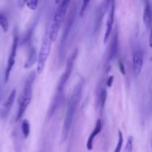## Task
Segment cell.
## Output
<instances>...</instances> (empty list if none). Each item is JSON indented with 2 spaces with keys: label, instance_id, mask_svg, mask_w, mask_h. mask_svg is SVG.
<instances>
[{
  "label": "cell",
  "instance_id": "obj_13",
  "mask_svg": "<svg viewBox=\"0 0 152 152\" xmlns=\"http://www.w3.org/2000/svg\"><path fill=\"white\" fill-rule=\"evenodd\" d=\"M118 34H117V31H115V34L113 37V40L111 42V50H110V55H109V59H111L115 55L116 51H117V41H118Z\"/></svg>",
  "mask_w": 152,
  "mask_h": 152
},
{
  "label": "cell",
  "instance_id": "obj_24",
  "mask_svg": "<svg viewBox=\"0 0 152 152\" xmlns=\"http://www.w3.org/2000/svg\"><path fill=\"white\" fill-rule=\"evenodd\" d=\"M61 0H55V3H56V4H59V2Z\"/></svg>",
  "mask_w": 152,
  "mask_h": 152
},
{
  "label": "cell",
  "instance_id": "obj_6",
  "mask_svg": "<svg viewBox=\"0 0 152 152\" xmlns=\"http://www.w3.org/2000/svg\"><path fill=\"white\" fill-rule=\"evenodd\" d=\"M18 42H19V38H18L17 34H15L13 35V43H12L11 49H10V53L8 56L7 62V65H6L5 72H4V82L7 83L10 77V72L12 71L13 65L15 64V61H16V50H17L18 48Z\"/></svg>",
  "mask_w": 152,
  "mask_h": 152
},
{
  "label": "cell",
  "instance_id": "obj_22",
  "mask_svg": "<svg viewBox=\"0 0 152 152\" xmlns=\"http://www.w3.org/2000/svg\"><path fill=\"white\" fill-rule=\"evenodd\" d=\"M113 81H114V76H111V77H108V81H107V86H108V87H111Z\"/></svg>",
  "mask_w": 152,
  "mask_h": 152
},
{
  "label": "cell",
  "instance_id": "obj_7",
  "mask_svg": "<svg viewBox=\"0 0 152 152\" xmlns=\"http://www.w3.org/2000/svg\"><path fill=\"white\" fill-rule=\"evenodd\" d=\"M114 9H115V0H111L109 7L108 9V15L106 21V31H105L103 39L104 44L107 43V42L108 41L111 32H112V28L114 22V10H115Z\"/></svg>",
  "mask_w": 152,
  "mask_h": 152
},
{
  "label": "cell",
  "instance_id": "obj_19",
  "mask_svg": "<svg viewBox=\"0 0 152 152\" xmlns=\"http://www.w3.org/2000/svg\"><path fill=\"white\" fill-rule=\"evenodd\" d=\"M106 98H107V91L105 88H102L101 91L100 96H99V102H100L101 107L104 108L105 106V102H106Z\"/></svg>",
  "mask_w": 152,
  "mask_h": 152
},
{
  "label": "cell",
  "instance_id": "obj_12",
  "mask_svg": "<svg viewBox=\"0 0 152 152\" xmlns=\"http://www.w3.org/2000/svg\"><path fill=\"white\" fill-rule=\"evenodd\" d=\"M37 60V53L34 48H32L31 50H30L29 55H28V59L26 60L25 64V68H30L34 65V62Z\"/></svg>",
  "mask_w": 152,
  "mask_h": 152
},
{
  "label": "cell",
  "instance_id": "obj_14",
  "mask_svg": "<svg viewBox=\"0 0 152 152\" xmlns=\"http://www.w3.org/2000/svg\"><path fill=\"white\" fill-rule=\"evenodd\" d=\"M30 128H31V126H30L29 121H28V120H26V119H24L22 122L21 129H22V134H23L24 137H25V139H27V138L29 137L30 130H31Z\"/></svg>",
  "mask_w": 152,
  "mask_h": 152
},
{
  "label": "cell",
  "instance_id": "obj_21",
  "mask_svg": "<svg viewBox=\"0 0 152 152\" xmlns=\"http://www.w3.org/2000/svg\"><path fill=\"white\" fill-rule=\"evenodd\" d=\"M119 68H120V71H121L122 74H123V75H126V70H125L124 65H123V62H119Z\"/></svg>",
  "mask_w": 152,
  "mask_h": 152
},
{
  "label": "cell",
  "instance_id": "obj_2",
  "mask_svg": "<svg viewBox=\"0 0 152 152\" xmlns=\"http://www.w3.org/2000/svg\"><path fill=\"white\" fill-rule=\"evenodd\" d=\"M77 53H78V50H77V49H75V50H74V52L71 53V56H70L69 57H68V59H67L65 71H64V73L62 74L60 79H59V82L57 86V91H56V96H55L54 99H53V104H52L51 106H50V109L48 111L49 114H50V115H49L50 117L53 115V112H54L55 110H56V106H57L58 104H59L61 96H62V91H63L64 88H65V84H66V83L68 82V79H69L70 76H71V72H72L73 71L74 61H75L76 58H77Z\"/></svg>",
  "mask_w": 152,
  "mask_h": 152
},
{
  "label": "cell",
  "instance_id": "obj_18",
  "mask_svg": "<svg viewBox=\"0 0 152 152\" xmlns=\"http://www.w3.org/2000/svg\"><path fill=\"white\" fill-rule=\"evenodd\" d=\"M38 3L39 0H27L25 4L28 6L29 9L32 10H37V7H38Z\"/></svg>",
  "mask_w": 152,
  "mask_h": 152
},
{
  "label": "cell",
  "instance_id": "obj_16",
  "mask_svg": "<svg viewBox=\"0 0 152 152\" xmlns=\"http://www.w3.org/2000/svg\"><path fill=\"white\" fill-rule=\"evenodd\" d=\"M118 135H119V140L118 142H117V145L116 146L115 150H114V152H119L121 151L122 146H123V132L120 130L118 131Z\"/></svg>",
  "mask_w": 152,
  "mask_h": 152
},
{
  "label": "cell",
  "instance_id": "obj_5",
  "mask_svg": "<svg viewBox=\"0 0 152 152\" xmlns=\"http://www.w3.org/2000/svg\"><path fill=\"white\" fill-rule=\"evenodd\" d=\"M51 44L52 41L49 36L48 31H47L43 37L39 52L38 58H37V74H41L44 70L45 63L50 53V50H51Z\"/></svg>",
  "mask_w": 152,
  "mask_h": 152
},
{
  "label": "cell",
  "instance_id": "obj_11",
  "mask_svg": "<svg viewBox=\"0 0 152 152\" xmlns=\"http://www.w3.org/2000/svg\"><path fill=\"white\" fill-rule=\"evenodd\" d=\"M142 19H143V23L145 25V28L147 30H149L151 23V7L150 3L147 0L145 1V7H144Z\"/></svg>",
  "mask_w": 152,
  "mask_h": 152
},
{
  "label": "cell",
  "instance_id": "obj_9",
  "mask_svg": "<svg viewBox=\"0 0 152 152\" xmlns=\"http://www.w3.org/2000/svg\"><path fill=\"white\" fill-rule=\"evenodd\" d=\"M16 89H13L11 91V92L9 94L8 97L6 99V101L4 102V103L3 104L2 108H1V116L2 117V118H5L7 117L9 112L10 111L12 106H13V104L15 101V98H16Z\"/></svg>",
  "mask_w": 152,
  "mask_h": 152
},
{
  "label": "cell",
  "instance_id": "obj_15",
  "mask_svg": "<svg viewBox=\"0 0 152 152\" xmlns=\"http://www.w3.org/2000/svg\"><path fill=\"white\" fill-rule=\"evenodd\" d=\"M0 26H1V29L4 31V33H6L8 31L9 28V22L7 20V18L2 14V13H0Z\"/></svg>",
  "mask_w": 152,
  "mask_h": 152
},
{
  "label": "cell",
  "instance_id": "obj_8",
  "mask_svg": "<svg viewBox=\"0 0 152 152\" xmlns=\"http://www.w3.org/2000/svg\"><path fill=\"white\" fill-rule=\"evenodd\" d=\"M143 53L142 50H137L134 52L132 59V63H133V71L135 76H139L142 71V66H143Z\"/></svg>",
  "mask_w": 152,
  "mask_h": 152
},
{
  "label": "cell",
  "instance_id": "obj_1",
  "mask_svg": "<svg viewBox=\"0 0 152 152\" xmlns=\"http://www.w3.org/2000/svg\"><path fill=\"white\" fill-rule=\"evenodd\" d=\"M83 88V83L80 82L75 86L71 97L68 99L65 119H64L63 126H62V135H61V141L62 142H65L68 138V135H69L70 131H71L73 122H74V117H75L76 111H77V108L79 106L80 99H81Z\"/></svg>",
  "mask_w": 152,
  "mask_h": 152
},
{
  "label": "cell",
  "instance_id": "obj_23",
  "mask_svg": "<svg viewBox=\"0 0 152 152\" xmlns=\"http://www.w3.org/2000/svg\"><path fill=\"white\" fill-rule=\"evenodd\" d=\"M26 1L27 0H19V3L20 7H23V6L25 4V3H26Z\"/></svg>",
  "mask_w": 152,
  "mask_h": 152
},
{
  "label": "cell",
  "instance_id": "obj_3",
  "mask_svg": "<svg viewBox=\"0 0 152 152\" xmlns=\"http://www.w3.org/2000/svg\"><path fill=\"white\" fill-rule=\"evenodd\" d=\"M71 1V0H61L59 2V6L55 12L51 25H50V29L48 30L49 36H50L52 42L56 41V38H57L59 30H60L64 20H65V16H66L67 10H68Z\"/></svg>",
  "mask_w": 152,
  "mask_h": 152
},
{
  "label": "cell",
  "instance_id": "obj_10",
  "mask_svg": "<svg viewBox=\"0 0 152 152\" xmlns=\"http://www.w3.org/2000/svg\"><path fill=\"white\" fill-rule=\"evenodd\" d=\"M101 131H102V122H101L100 119H98L96 120V123L94 129V131L91 132L90 136H89L87 141V143H86V147H87V149L88 151H91V150L93 149L94 140L95 137L100 133Z\"/></svg>",
  "mask_w": 152,
  "mask_h": 152
},
{
  "label": "cell",
  "instance_id": "obj_20",
  "mask_svg": "<svg viewBox=\"0 0 152 152\" xmlns=\"http://www.w3.org/2000/svg\"><path fill=\"white\" fill-rule=\"evenodd\" d=\"M90 1L91 0H83V3H82V6H81V10H80V16H81V17H83V15H84L85 12H86V9H87L88 5Z\"/></svg>",
  "mask_w": 152,
  "mask_h": 152
},
{
  "label": "cell",
  "instance_id": "obj_4",
  "mask_svg": "<svg viewBox=\"0 0 152 152\" xmlns=\"http://www.w3.org/2000/svg\"><path fill=\"white\" fill-rule=\"evenodd\" d=\"M35 73L32 72L31 75L28 77V80L25 82L23 91L21 94L19 101V109H18L17 114H16V121H19L23 114H25L27 108L30 105L32 99V85L35 80Z\"/></svg>",
  "mask_w": 152,
  "mask_h": 152
},
{
  "label": "cell",
  "instance_id": "obj_17",
  "mask_svg": "<svg viewBox=\"0 0 152 152\" xmlns=\"http://www.w3.org/2000/svg\"><path fill=\"white\" fill-rule=\"evenodd\" d=\"M133 141L134 138L132 136H129L128 137L127 142H126V145L125 147L124 151L125 152H131L133 151Z\"/></svg>",
  "mask_w": 152,
  "mask_h": 152
}]
</instances>
